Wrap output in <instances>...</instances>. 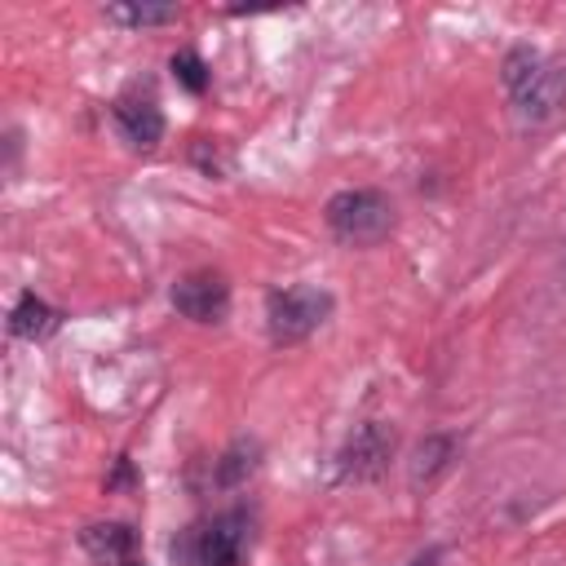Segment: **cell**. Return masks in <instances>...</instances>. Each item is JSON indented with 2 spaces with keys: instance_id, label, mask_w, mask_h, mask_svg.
Returning <instances> with one entry per match:
<instances>
[{
  "instance_id": "cell-14",
  "label": "cell",
  "mask_w": 566,
  "mask_h": 566,
  "mask_svg": "<svg viewBox=\"0 0 566 566\" xmlns=\"http://www.w3.org/2000/svg\"><path fill=\"white\" fill-rule=\"evenodd\" d=\"M172 75L186 93H203L208 88V62L195 53V49H177L172 53Z\"/></svg>"
},
{
  "instance_id": "cell-1",
  "label": "cell",
  "mask_w": 566,
  "mask_h": 566,
  "mask_svg": "<svg viewBox=\"0 0 566 566\" xmlns=\"http://www.w3.org/2000/svg\"><path fill=\"white\" fill-rule=\"evenodd\" d=\"M323 217H327V230L336 239H345V243H376L394 226V203L380 190H371V186H354V190L332 195Z\"/></svg>"
},
{
  "instance_id": "cell-3",
  "label": "cell",
  "mask_w": 566,
  "mask_h": 566,
  "mask_svg": "<svg viewBox=\"0 0 566 566\" xmlns=\"http://www.w3.org/2000/svg\"><path fill=\"white\" fill-rule=\"evenodd\" d=\"M327 314H332V296H327L323 287L296 283V287L270 292V305H265L270 340H274V345H296V340H305Z\"/></svg>"
},
{
  "instance_id": "cell-6",
  "label": "cell",
  "mask_w": 566,
  "mask_h": 566,
  "mask_svg": "<svg viewBox=\"0 0 566 566\" xmlns=\"http://www.w3.org/2000/svg\"><path fill=\"white\" fill-rule=\"evenodd\" d=\"M513 106H517V119L522 124H548L566 106V66L562 62L539 66L535 80L522 93H513Z\"/></svg>"
},
{
  "instance_id": "cell-13",
  "label": "cell",
  "mask_w": 566,
  "mask_h": 566,
  "mask_svg": "<svg viewBox=\"0 0 566 566\" xmlns=\"http://www.w3.org/2000/svg\"><path fill=\"white\" fill-rule=\"evenodd\" d=\"M539 66H544L539 53H535L531 44H517V49L504 57V88H509V93H522V88L535 80Z\"/></svg>"
},
{
  "instance_id": "cell-4",
  "label": "cell",
  "mask_w": 566,
  "mask_h": 566,
  "mask_svg": "<svg viewBox=\"0 0 566 566\" xmlns=\"http://www.w3.org/2000/svg\"><path fill=\"white\" fill-rule=\"evenodd\" d=\"M172 305L177 314H186L190 323H221L226 310H230V283L212 270H195V274H181L172 283Z\"/></svg>"
},
{
  "instance_id": "cell-15",
  "label": "cell",
  "mask_w": 566,
  "mask_h": 566,
  "mask_svg": "<svg viewBox=\"0 0 566 566\" xmlns=\"http://www.w3.org/2000/svg\"><path fill=\"white\" fill-rule=\"evenodd\" d=\"M438 557H442V548L433 544V548H424V553H411L402 566H438Z\"/></svg>"
},
{
  "instance_id": "cell-2",
  "label": "cell",
  "mask_w": 566,
  "mask_h": 566,
  "mask_svg": "<svg viewBox=\"0 0 566 566\" xmlns=\"http://www.w3.org/2000/svg\"><path fill=\"white\" fill-rule=\"evenodd\" d=\"M243 544H248V513L230 509V513H217L208 526H190L181 544H172V553L186 557L190 566H239Z\"/></svg>"
},
{
  "instance_id": "cell-12",
  "label": "cell",
  "mask_w": 566,
  "mask_h": 566,
  "mask_svg": "<svg viewBox=\"0 0 566 566\" xmlns=\"http://www.w3.org/2000/svg\"><path fill=\"white\" fill-rule=\"evenodd\" d=\"M252 469H256V442H234V447L217 460V486H239Z\"/></svg>"
},
{
  "instance_id": "cell-7",
  "label": "cell",
  "mask_w": 566,
  "mask_h": 566,
  "mask_svg": "<svg viewBox=\"0 0 566 566\" xmlns=\"http://www.w3.org/2000/svg\"><path fill=\"white\" fill-rule=\"evenodd\" d=\"M115 124L133 146H155L164 137V115L155 102H115Z\"/></svg>"
},
{
  "instance_id": "cell-5",
  "label": "cell",
  "mask_w": 566,
  "mask_h": 566,
  "mask_svg": "<svg viewBox=\"0 0 566 566\" xmlns=\"http://www.w3.org/2000/svg\"><path fill=\"white\" fill-rule=\"evenodd\" d=\"M389 455H394V433L380 420H367L340 447V473L345 478H376L389 464Z\"/></svg>"
},
{
  "instance_id": "cell-9",
  "label": "cell",
  "mask_w": 566,
  "mask_h": 566,
  "mask_svg": "<svg viewBox=\"0 0 566 566\" xmlns=\"http://www.w3.org/2000/svg\"><path fill=\"white\" fill-rule=\"evenodd\" d=\"M451 460H455V438H451V433H429V438H420V447H416V455H411V486H429Z\"/></svg>"
},
{
  "instance_id": "cell-11",
  "label": "cell",
  "mask_w": 566,
  "mask_h": 566,
  "mask_svg": "<svg viewBox=\"0 0 566 566\" xmlns=\"http://www.w3.org/2000/svg\"><path fill=\"white\" fill-rule=\"evenodd\" d=\"M106 18L119 27H164V22H177V9L172 4H106Z\"/></svg>"
},
{
  "instance_id": "cell-8",
  "label": "cell",
  "mask_w": 566,
  "mask_h": 566,
  "mask_svg": "<svg viewBox=\"0 0 566 566\" xmlns=\"http://www.w3.org/2000/svg\"><path fill=\"white\" fill-rule=\"evenodd\" d=\"M9 332L22 340H44L57 332V310L49 301H40L35 292H22L18 305L9 310Z\"/></svg>"
},
{
  "instance_id": "cell-10",
  "label": "cell",
  "mask_w": 566,
  "mask_h": 566,
  "mask_svg": "<svg viewBox=\"0 0 566 566\" xmlns=\"http://www.w3.org/2000/svg\"><path fill=\"white\" fill-rule=\"evenodd\" d=\"M80 539H84V548H88L93 557H102V562H128V553H133V544H137L133 526H124V522H93Z\"/></svg>"
}]
</instances>
